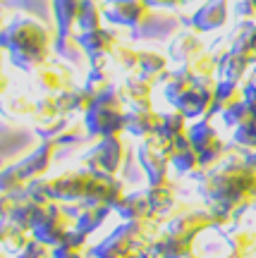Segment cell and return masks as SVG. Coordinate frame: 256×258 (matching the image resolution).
<instances>
[{
  "mask_svg": "<svg viewBox=\"0 0 256 258\" xmlns=\"http://www.w3.org/2000/svg\"><path fill=\"white\" fill-rule=\"evenodd\" d=\"M3 27H8V8L0 3V29Z\"/></svg>",
  "mask_w": 256,
  "mask_h": 258,
  "instance_id": "obj_36",
  "label": "cell"
},
{
  "mask_svg": "<svg viewBox=\"0 0 256 258\" xmlns=\"http://www.w3.org/2000/svg\"><path fill=\"white\" fill-rule=\"evenodd\" d=\"M134 77H139V79H144V82L153 84L158 77H163L165 79V57L158 55V53H141L139 55V64H137V72H134Z\"/></svg>",
  "mask_w": 256,
  "mask_h": 258,
  "instance_id": "obj_23",
  "label": "cell"
},
{
  "mask_svg": "<svg viewBox=\"0 0 256 258\" xmlns=\"http://www.w3.org/2000/svg\"><path fill=\"white\" fill-rule=\"evenodd\" d=\"M53 258H89V251L77 249V246H65V244H58V246H53Z\"/></svg>",
  "mask_w": 256,
  "mask_h": 258,
  "instance_id": "obj_33",
  "label": "cell"
},
{
  "mask_svg": "<svg viewBox=\"0 0 256 258\" xmlns=\"http://www.w3.org/2000/svg\"><path fill=\"white\" fill-rule=\"evenodd\" d=\"M139 246H144V244H137L132 237H127V232L122 227H118L106 239L93 244L89 249V256L91 258H132Z\"/></svg>",
  "mask_w": 256,
  "mask_h": 258,
  "instance_id": "obj_10",
  "label": "cell"
},
{
  "mask_svg": "<svg viewBox=\"0 0 256 258\" xmlns=\"http://www.w3.org/2000/svg\"><path fill=\"white\" fill-rule=\"evenodd\" d=\"M24 191V189H22ZM22 191H15V194H0V218H10V213H12V208L17 206L19 196H22Z\"/></svg>",
  "mask_w": 256,
  "mask_h": 258,
  "instance_id": "obj_34",
  "label": "cell"
},
{
  "mask_svg": "<svg viewBox=\"0 0 256 258\" xmlns=\"http://www.w3.org/2000/svg\"><path fill=\"white\" fill-rule=\"evenodd\" d=\"M151 251L156 258H184L189 253V244H182V237L168 232V234L156 237V241L151 244Z\"/></svg>",
  "mask_w": 256,
  "mask_h": 258,
  "instance_id": "obj_20",
  "label": "cell"
},
{
  "mask_svg": "<svg viewBox=\"0 0 256 258\" xmlns=\"http://www.w3.org/2000/svg\"><path fill=\"white\" fill-rule=\"evenodd\" d=\"M0 258H10V253L8 251H0Z\"/></svg>",
  "mask_w": 256,
  "mask_h": 258,
  "instance_id": "obj_38",
  "label": "cell"
},
{
  "mask_svg": "<svg viewBox=\"0 0 256 258\" xmlns=\"http://www.w3.org/2000/svg\"><path fill=\"white\" fill-rule=\"evenodd\" d=\"M125 103L120 98V89H103L89 110L84 112V124L93 139L113 137L125 132Z\"/></svg>",
  "mask_w": 256,
  "mask_h": 258,
  "instance_id": "obj_2",
  "label": "cell"
},
{
  "mask_svg": "<svg viewBox=\"0 0 256 258\" xmlns=\"http://www.w3.org/2000/svg\"><path fill=\"white\" fill-rule=\"evenodd\" d=\"M96 96H98V93L91 91L86 84H84V86H72V89H67V91L58 93V108H60V112L67 115V117L74 115V112H86L93 105Z\"/></svg>",
  "mask_w": 256,
  "mask_h": 258,
  "instance_id": "obj_15",
  "label": "cell"
},
{
  "mask_svg": "<svg viewBox=\"0 0 256 258\" xmlns=\"http://www.w3.org/2000/svg\"><path fill=\"white\" fill-rule=\"evenodd\" d=\"M70 230H74V218H70L67 211H65V206H60L55 201V203H48L43 218L31 230V237L53 249V246H58L63 241V237Z\"/></svg>",
  "mask_w": 256,
  "mask_h": 258,
  "instance_id": "obj_5",
  "label": "cell"
},
{
  "mask_svg": "<svg viewBox=\"0 0 256 258\" xmlns=\"http://www.w3.org/2000/svg\"><path fill=\"white\" fill-rule=\"evenodd\" d=\"M46 208H48V203H41V201H36V199H31L27 191H22L17 206H15L12 213H10V220L15 222V225H19V227H24V230L31 232L34 225L43 218Z\"/></svg>",
  "mask_w": 256,
  "mask_h": 258,
  "instance_id": "obj_14",
  "label": "cell"
},
{
  "mask_svg": "<svg viewBox=\"0 0 256 258\" xmlns=\"http://www.w3.org/2000/svg\"><path fill=\"white\" fill-rule=\"evenodd\" d=\"M98 175H93L89 170H72L65 175L53 177V189H55V201L58 203H77L84 201L93 194Z\"/></svg>",
  "mask_w": 256,
  "mask_h": 258,
  "instance_id": "obj_6",
  "label": "cell"
},
{
  "mask_svg": "<svg viewBox=\"0 0 256 258\" xmlns=\"http://www.w3.org/2000/svg\"><path fill=\"white\" fill-rule=\"evenodd\" d=\"M82 0H53V17H55V38L53 41H67L72 36V27H77Z\"/></svg>",
  "mask_w": 256,
  "mask_h": 258,
  "instance_id": "obj_13",
  "label": "cell"
},
{
  "mask_svg": "<svg viewBox=\"0 0 256 258\" xmlns=\"http://www.w3.org/2000/svg\"><path fill=\"white\" fill-rule=\"evenodd\" d=\"M184 134V115L182 112H170V115H163V122H161V129L156 137H163V139H180Z\"/></svg>",
  "mask_w": 256,
  "mask_h": 258,
  "instance_id": "obj_28",
  "label": "cell"
},
{
  "mask_svg": "<svg viewBox=\"0 0 256 258\" xmlns=\"http://www.w3.org/2000/svg\"><path fill=\"white\" fill-rule=\"evenodd\" d=\"M192 48L199 50V41L194 36H189V34H184V36H177V41L170 46V55H173V60H187Z\"/></svg>",
  "mask_w": 256,
  "mask_h": 258,
  "instance_id": "obj_32",
  "label": "cell"
},
{
  "mask_svg": "<svg viewBox=\"0 0 256 258\" xmlns=\"http://www.w3.org/2000/svg\"><path fill=\"white\" fill-rule=\"evenodd\" d=\"M36 103H31L27 96H10L0 103V112L8 117H24V115H34Z\"/></svg>",
  "mask_w": 256,
  "mask_h": 258,
  "instance_id": "obj_26",
  "label": "cell"
},
{
  "mask_svg": "<svg viewBox=\"0 0 256 258\" xmlns=\"http://www.w3.org/2000/svg\"><path fill=\"white\" fill-rule=\"evenodd\" d=\"M55 34L46 24L31 17H22L0 29V48L10 55V62L19 70H36L48 60V50L53 46Z\"/></svg>",
  "mask_w": 256,
  "mask_h": 258,
  "instance_id": "obj_1",
  "label": "cell"
},
{
  "mask_svg": "<svg viewBox=\"0 0 256 258\" xmlns=\"http://www.w3.org/2000/svg\"><path fill=\"white\" fill-rule=\"evenodd\" d=\"M103 22V12L101 5L96 0H82L79 5V17H77V27L82 31H93V29H101Z\"/></svg>",
  "mask_w": 256,
  "mask_h": 258,
  "instance_id": "obj_25",
  "label": "cell"
},
{
  "mask_svg": "<svg viewBox=\"0 0 256 258\" xmlns=\"http://www.w3.org/2000/svg\"><path fill=\"white\" fill-rule=\"evenodd\" d=\"M5 91H8V77H5L3 70H0V96H3Z\"/></svg>",
  "mask_w": 256,
  "mask_h": 258,
  "instance_id": "obj_37",
  "label": "cell"
},
{
  "mask_svg": "<svg viewBox=\"0 0 256 258\" xmlns=\"http://www.w3.org/2000/svg\"><path fill=\"white\" fill-rule=\"evenodd\" d=\"M223 22H225V0H211L194 15V27L201 29V31L216 29Z\"/></svg>",
  "mask_w": 256,
  "mask_h": 258,
  "instance_id": "obj_22",
  "label": "cell"
},
{
  "mask_svg": "<svg viewBox=\"0 0 256 258\" xmlns=\"http://www.w3.org/2000/svg\"><path fill=\"white\" fill-rule=\"evenodd\" d=\"M24 186H27V184L22 182V177H19V172L15 170V165L3 167V170H0V194L22 191Z\"/></svg>",
  "mask_w": 256,
  "mask_h": 258,
  "instance_id": "obj_31",
  "label": "cell"
},
{
  "mask_svg": "<svg viewBox=\"0 0 256 258\" xmlns=\"http://www.w3.org/2000/svg\"><path fill=\"white\" fill-rule=\"evenodd\" d=\"M5 8H15L19 12L29 15L31 19H38L41 24H55L53 17V0H0Z\"/></svg>",
  "mask_w": 256,
  "mask_h": 258,
  "instance_id": "obj_19",
  "label": "cell"
},
{
  "mask_svg": "<svg viewBox=\"0 0 256 258\" xmlns=\"http://www.w3.org/2000/svg\"><path fill=\"white\" fill-rule=\"evenodd\" d=\"M101 12L103 19H108L113 24L134 29L144 22V17L148 15V8L144 0H103Z\"/></svg>",
  "mask_w": 256,
  "mask_h": 258,
  "instance_id": "obj_8",
  "label": "cell"
},
{
  "mask_svg": "<svg viewBox=\"0 0 256 258\" xmlns=\"http://www.w3.org/2000/svg\"><path fill=\"white\" fill-rule=\"evenodd\" d=\"M91 139L93 137L89 134V129H86L84 122H74V124H70L60 137L55 139V144H58V151H60V148H79V146H84L86 141H91Z\"/></svg>",
  "mask_w": 256,
  "mask_h": 258,
  "instance_id": "obj_24",
  "label": "cell"
},
{
  "mask_svg": "<svg viewBox=\"0 0 256 258\" xmlns=\"http://www.w3.org/2000/svg\"><path fill=\"white\" fill-rule=\"evenodd\" d=\"M139 55H141V53H137V50H132V48L129 46H115V50H113V53H110V57H113V60H115V62L120 64V67H122V70H125V72H137V64H139Z\"/></svg>",
  "mask_w": 256,
  "mask_h": 258,
  "instance_id": "obj_29",
  "label": "cell"
},
{
  "mask_svg": "<svg viewBox=\"0 0 256 258\" xmlns=\"http://www.w3.org/2000/svg\"><path fill=\"white\" fill-rule=\"evenodd\" d=\"M24 191L41 203H55V189H53V177H38L34 182L24 186Z\"/></svg>",
  "mask_w": 256,
  "mask_h": 258,
  "instance_id": "obj_27",
  "label": "cell"
},
{
  "mask_svg": "<svg viewBox=\"0 0 256 258\" xmlns=\"http://www.w3.org/2000/svg\"><path fill=\"white\" fill-rule=\"evenodd\" d=\"M127 163V144L122 141L120 134L103 137L93 144L86 156L82 158L84 170H89L93 175H118Z\"/></svg>",
  "mask_w": 256,
  "mask_h": 258,
  "instance_id": "obj_3",
  "label": "cell"
},
{
  "mask_svg": "<svg viewBox=\"0 0 256 258\" xmlns=\"http://www.w3.org/2000/svg\"><path fill=\"white\" fill-rule=\"evenodd\" d=\"M175 153V141L163 137H148L144 144L139 146V165L146 175L148 184H158L165 182V170H168V160Z\"/></svg>",
  "mask_w": 256,
  "mask_h": 258,
  "instance_id": "obj_4",
  "label": "cell"
},
{
  "mask_svg": "<svg viewBox=\"0 0 256 258\" xmlns=\"http://www.w3.org/2000/svg\"><path fill=\"white\" fill-rule=\"evenodd\" d=\"M163 115L153 112L151 108H129L125 115V132L134 134V137H156L161 129Z\"/></svg>",
  "mask_w": 256,
  "mask_h": 258,
  "instance_id": "obj_12",
  "label": "cell"
},
{
  "mask_svg": "<svg viewBox=\"0 0 256 258\" xmlns=\"http://www.w3.org/2000/svg\"><path fill=\"white\" fill-rule=\"evenodd\" d=\"M77 38V43L82 46V50L89 55V60L93 57H108L115 46H118V36L108 31V29H93V31H82Z\"/></svg>",
  "mask_w": 256,
  "mask_h": 258,
  "instance_id": "obj_11",
  "label": "cell"
},
{
  "mask_svg": "<svg viewBox=\"0 0 256 258\" xmlns=\"http://www.w3.org/2000/svg\"><path fill=\"white\" fill-rule=\"evenodd\" d=\"M55 153H58L55 139L53 141H41V144H36V148H31L19 163H15V170L19 172L22 182L29 184V182H34V179H38V177H46Z\"/></svg>",
  "mask_w": 256,
  "mask_h": 258,
  "instance_id": "obj_7",
  "label": "cell"
},
{
  "mask_svg": "<svg viewBox=\"0 0 256 258\" xmlns=\"http://www.w3.org/2000/svg\"><path fill=\"white\" fill-rule=\"evenodd\" d=\"M36 77H38V86L48 93H63L67 89H72V72L63 62L43 64Z\"/></svg>",
  "mask_w": 256,
  "mask_h": 258,
  "instance_id": "obj_16",
  "label": "cell"
},
{
  "mask_svg": "<svg viewBox=\"0 0 256 258\" xmlns=\"http://www.w3.org/2000/svg\"><path fill=\"white\" fill-rule=\"evenodd\" d=\"M144 3H146V8H173L180 0H144Z\"/></svg>",
  "mask_w": 256,
  "mask_h": 258,
  "instance_id": "obj_35",
  "label": "cell"
},
{
  "mask_svg": "<svg viewBox=\"0 0 256 258\" xmlns=\"http://www.w3.org/2000/svg\"><path fill=\"white\" fill-rule=\"evenodd\" d=\"M58 115H63L60 108H58V96H43V98L36 101V110H34V120L36 122L53 120Z\"/></svg>",
  "mask_w": 256,
  "mask_h": 258,
  "instance_id": "obj_30",
  "label": "cell"
},
{
  "mask_svg": "<svg viewBox=\"0 0 256 258\" xmlns=\"http://www.w3.org/2000/svg\"><path fill=\"white\" fill-rule=\"evenodd\" d=\"M65 211H67L70 218H74V230L84 232V234H93L106 222V218L110 215L113 208L84 199V201H77V203H65Z\"/></svg>",
  "mask_w": 256,
  "mask_h": 258,
  "instance_id": "obj_9",
  "label": "cell"
},
{
  "mask_svg": "<svg viewBox=\"0 0 256 258\" xmlns=\"http://www.w3.org/2000/svg\"><path fill=\"white\" fill-rule=\"evenodd\" d=\"M144 194H146L148 208H151V215H153L156 220H158V215L170 211V206H173V189L168 184V179L158 182V184H148Z\"/></svg>",
  "mask_w": 256,
  "mask_h": 258,
  "instance_id": "obj_21",
  "label": "cell"
},
{
  "mask_svg": "<svg viewBox=\"0 0 256 258\" xmlns=\"http://www.w3.org/2000/svg\"><path fill=\"white\" fill-rule=\"evenodd\" d=\"M182 3H187V0H182Z\"/></svg>",
  "mask_w": 256,
  "mask_h": 258,
  "instance_id": "obj_39",
  "label": "cell"
},
{
  "mask_svg": "<svg viewBox=\"0 0 256 258\" xmlns=\"http://www.w3.org/2000/svg\"><path fill=\"white\" fill-rule=\"evenodd\" d=\"M120 98L127 108H151V84L139 77H129L120 86Z\"/></svg>",
  "mask_w": 256,
  "mask_h": 258,
  "instance_id": "obj_18",
  "label": "cell"
},
{
  "mask_svg": "<svg viewBox=\"0 0 256 258\" xmlns=\"http://www.w3.org/2000/svg\"><path fill=\"white\" fill-rule=\"evenodd\" d=\"M113 213H118L122 220H156L151 215V208H148V201H146V194L144 191H134V194H125L118 203Z\"/></svg>",
  "mask_w": 256,
  "mask_h": 258,
  "instance_id": "obj_17",
  "label": "cell"
},
{
  "mask_svg": "<svg viewBox=\"0 0 256 258\" xmlns=\"http://www.w3.org/2000/svg\"><path fill=\"white\" fill-rule=\"evenodd\" d=\"M0 246H3V244H0Z\"/></svg>",
  "mask_w": 256,
  "mask_h": 258,
  "instance_id": "obj_40",
  "label": "cell"
}]
</instances>
